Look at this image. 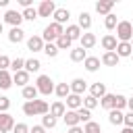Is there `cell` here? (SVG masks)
I'll list each match as a JSON object with an SVG mask.
<instances>
[{"mask_svg": "<svg viewBox=\"0 0 133 133\" xmlns=\"http://www.w3.org/2000/svg\"><path fill=\"white\" fill-rule=\"evenodd\" d=\"M62 118H64V125H66V127H77V125H79V116H77L75 110H66Z\"/></svg>", "mask_w": 133, "mask_h": 133, "instance_id": "21", "label": "cell"}, {"mask_svg": "<svg viewBox=\"0 0 133 133\" xmlns=\"http://www.w3.org/2000/svg\"><path fill=\"white\" fill-rule=\"evenodd\" d=\"M35 89H37V94L50 96V94L54 91V81H52L48 75H39L37 81H35Z\"/></svg>", "mask_w": 133, "mask_h": 133, "instance_id": "4", "label": "cell"}, {"mask_svg": "<svg viewBox=\"0 0 133 133\" xmlns=\"http://www.w3.org/2000/svg\"><path fill=\"white\" fill-rule=\"evenodd\" d=\"M85 58H87V50H83L81 46L71 50V60H73V62H83Z\"/></svg>", "mask_w": 133, "mask_h": 133, "instance_id": "19", "label": "cell"}, {"mask_svg": "<svg viewBox=\"0 0 133 133\" xmlns=\"http://www.w3.org/2000/svg\"><path fill=\"white\" fill-rule=\"evenodd\" d=\"M104 25H106V29H116V25H118V21H116V15H106V19H104Z\"/></svg>", "mask_w": 133, "mask_h": 133, "instance_id": "38", "label": "cell"}, {"mask_svg": "<svg viewBox=\"0 0 133 133\" xmlns=\"http://www.w3.org/2000/svg\"><path fill=\"white\" fill-rule=\"evenodd\" d=\"M71 44H73V42H71V39L64 35V33H62V35L56 39V48H58V50H66V48H71Z\"/></svg>", "mask_w": 133, "mask_h": 133, "instance_id": "35", "label": "cell"}, {"mask_svg": "<svg viewBox=\"0 0 133 133\" xmlns=\"http://www.w3.org/2000/svg\"><path fill=\"white\" fill-rule=\"evenodd\" d=\"M23 98H25L27 102L37 100V89H35V85H25V87H23Z\"/></svg>", "mask_w": 133, "mask_h": 133, "instance_id": "29", "label": "cell"}, {"mask_svg": "<svg viewBox=\"0 0 133 133\" xmlns=\"http://www.w3.org/2000/svg\"><path fill=\"white\" fill-rule=\"evenodd\" d=\"M83 66H85L89 73H96V71L100 69V58H98V56H87V58L83 60Z\"/></svg>", "mask_w": 133, "mask_h": 133, "instance_id": "18", "label": "cell"}, {"mask_svg": "<svg viewBox=\"0 0 133 133\" xmlns=\"http://www.w3.org/2000/svg\"><path fill=\"white\" fill-rule=\"evenodd\" d=\"M2 29H4V25H2V23H0V33H2Z\"/></svg>", "mask_w": 133, "mask_h": 133, "instance_id": "52", "label": "cell"}, {"mask_svg": "<svg viewBox=\"0 0 133 133\" xmlns=\"http://www.w3.org/2000/svg\"><path fill=\"white\" fill-rule=\"evenodd\" d=\"M12 133H29V127H27L25 123H17V125L12 127Z\"/></svg>", "mask_w": 133, "mask_h": 133, "instance_id": "44", "label": "cell"}, {"mask_svg": "<svg viewBox=\"0 0 133 133\" xmlns=\"http://www.w3.org/2000/svg\"><path fill=\"white\" fill-rule=\"evenodd\" d=\"M79 39H81V48H83V50H89V48H94V46H96V42H98L94 33H83Z\"/></svg>", "mask_w": 133, "mask_h": 133, "instance_id": "17", "label": "cell"}, {"mask_svg": "<svg viewBox=\"0 0 133 133\" xmlns=\"http://www.w3.org/2000/svg\"><path fill=\"white\" fill-rule=\"evenodd\" d=\"M116 44H118L116 37L110 35V33H106V35L102 37V48H104L106 52H114V50H116Z\"/></svg>", "mask_w": 133, "mask_h": 133, "instance_id": "11", "label": "cell"}, {"mask_svg": "<svg viewBox=\"0 0 133 133\" xmlns=\"http://www.w3.org/2000/svg\"><path fill=\"white\" fill-rule=\"evenodd\" d=\"M83 133H102V127H100L96 121H89V123H85Z\"/></svg>", "mask_w": 133, "mask_h": 133, "instance_id": "34", "label": "cell"}, {"mask_svg": "<svg viewBox=\"0 0 133 133\" xmlns=\"http://www.w3.org/2000/svg\"><path fill=\"white\" fill-rule=\"evenodd\" d=\"M64 100H66V104H64V106H66L69 110H79V108H81V104H83V98H81V96H75V94H69Z\"/></svg>", "mask_w": 133, "mask_h": 133, "instance_id": "9", "label": "cell"}, {"mask_svg": "<svg viewBox=\"0 0 133 133\" xmlns=\"http://www.w3.org/2000/svg\"><path fill=\"white\" fill-rule=\"evenodd\" d=\"M4 23L12 25V27H19V25L23 23V15L17 12V10H6V15H4Z\"/></svg>", "mask_w": 133, "mask_h": 133, "instance_id": "5", "label": "cell"}, {"mask_svg": "<svg viewBox=\"0 0 133 133\" xmlns=\"http://www.w3.org/2000/svg\"><path fill=\"white\" fill-rule=\"evenodd\" d=\"M10 69L17 73V71H23L25 69V60L23 58H15V60H10Z\"/></svg>", "mask_w": 133, "mask_h": 133, "instance_id": "41", "label": "cell"}, {"mask_svg": "<svg viewBox=\"0 0 133 133\" xmlns=\"http://www.w3.org/2000/svg\"><path fill=\"white\" fill-rule=\"evenodd\" d=\"M62 33H64V27H62V25H58V23H50V25L44 29L42 39H44V42H48V44H52V42H56Z\"/></svg>", "mask_w": 133, "mask_h": 133, "instance_id": "2", "label": "cell"}, {"mask_svg": "<svg viewBox=\"0 0 133 133\" xmlns=\"http://www.w3.org/2000/svg\"><path fill=\"white\" fill-rule=\"evenodd\" d=\"M12 127H15V118L8 112H0V129H4L8 133V131H12Z\"/></svg>", "mask_w": 133, "mask_h": 133, "instance_id": "10", "label": "cell"}, {"mask_svg": "<svg viewBox=\"0 0 133 133\" xmlns=\"http://www.w3.org/2000/svg\"><path fill=\"white\" fill-rule=\"evenodd\" d=\"M64 112H66V106H64L62 102H54V104L50 106V112H48V114H52V116L56 118V116H64Z\"/></svg>", "mask_w": 133, "mask_h": 133, "instance_id": "24", "label": "cell"}, {"mask_svg": "<svg viewBox=\"0 0 133 133\" xmlns=\"http://www.w3.org/2000/svg\"><path fill=\"white\" fill-rule=\"evenodd\" d=\"M100 106L106 108V110H112V108H114V94H106V96L100 100Z\"/></svg>", "mask_w": 133, "mask_h": 133, "instance_id": "31", "label": "cell"}, {"mask_svg": "<svg viewBox=\"0 0 133 133\" xmlns=\"http://www.w3.org/2000/svg\"><path fill=\"white\" fill-rule=\"evenodd\" d=\"M77 27H79L81 31H83V29L87 31V29L91 27V17H89V12H85V10H83V12L79 15V23H77Z\"/></svg>", "mask_w": 133, "mask_h": 133, "instance_id": "22", "label": "cell"}, {"mask_svg": "<svg viewBox=\"0 0 133 133\" xmlns=\"http://www.w3.org/2000/svg\"><path fill=\"white\" fill-rule=\"evenodd\" d=\"M121 133H133V129H129V127H125V129H123Z\"/></svg>", "mask_w": 133, "mask_h": 133, "instance_id": "51", "label": "cell"}, {"mask_svg": "<svg viewBox=\"0 0 133 133\" xmlns=\"http://www.w3.org/2000/svg\"><path fill=\"white\" fill-rule=\"evenodd\" d=\"M12 83H17V85H21V87H25L27 83H29V73L23 69V71H17V73H12Z\"/></svg>", "mask_w": 133, "mask_h": 133, "instance_id": "13", "label": "cell"}, {"mask_svg": "<svg viewBox=\"0 0 133 133\" xmlns=\"http://www.w3.org/2000/svg\"><path fill=\"white\" fill-rule=\"evenodd\" d=\"M54 10H56L54 2L52 0H44L39 4V8H37V17H50V15H54Z\"/></svg>", "mask_w": 133, "mask_h": 133, "instance_id": "7", "label": "cell"}, {"mask_svg": "<svg viewBox=\"0 0 133 133\" xmlns=\"http://www.w3.org/2000/svg\"><path fill=\"white\" fill-rule=\"evenodd\" d=\"M54 94H56L58 98H62V100H64V98L71 94V85H69V83H58V85L54 87Z\"/></svg>", "mask_w": 133, "mask_h": 133, "instance_id": "28", "label": "cell"}, {"mask_svg": "<svg viewBox=\"0 0 133 133\" xmlns=\"http://www.w3.org/2000/svg\"><path fill=\"white\" fill-rule=\"evenodd\" d=\"M116 37H118V42H131V37H133V25H131V21H118V25H116Z\"/></svg>", "mask_w": 133, "mask_h": 133, "instance_id": "3", "label": "cell"}, {"mask_svg": "<svg viewBox=\"0 0 133 133\" xmlns=\"http://www.w3.org/2000/svg\"><path fill=\"white\" fill-rule=\"evenodd\" d=\"M129 44H131V48H133V37H131V42H129Z\"/></svg>", "mask_w": 133, "mask_h": 133, "instance_id": "53", "label": "cell"}, {"mask_svg": "<svg viewBox=\"0 0 133 133\" xmlns=\"http://www.w3.org/2000/svg\"><path fill=\"white\" fill-rule=\"evenodd\" d=\"M127 108L133 112V98H131V100H127Z\"/></svg>", "mask_w": 133, "mask_h": 133, "instance_id": "49", "label": "cell"}, {"mask_svg": "<svg viewBox=\"0 0 133 133\" xmlns=\"http://www.w3.org/2000/svg\"><path fill=\"white\" fill-rule=\"evenodd\" d=\"M10 108V100L6 96H0V112H6Z\"/></svg>", "mask_w": 133, "mask_h": 133, "instance_id": "42", "label": "cell"}, {"mask_svg": "<svg viewBox=\"0 0 133 133\" xmlns=\"http://www.w3.org/2000/svg\"><path fill=\"white\" fill-rule=\"evenodd\" d=\"M21 15H23V19H27V21H33V19H37V8L29 6V8H25Z\"/></svg>", "mask_w": 133, "mask_h": 133, "instance_id": "39", "label": "cell"}, {"mask_svg": "<svg viewBox=\"0 0 133 133\" xmlns=\"http://www.w3.org/2000/svg\"><path fill=\"white\" fill-rule=\"evenodd\" d=\"M27 50H31V52H42V50H44V39H42L39 35H31V37L27 39Z\"/></svg>", "mask_w": 133, "mask_h": 133, "instance_id": "8", "label": "cell"}, {"mask_svg": "<svg viewBox=\"0 0 133 133\" xmlns=\"http://www.w3.org/2000/svg\"><path fill=\"white\" fill-rule=\"evenodd\" d=\"M89 96H94L96 100H102V98L106 96V85H104V83H100V81H98V83H94V85L89 87Z\"/></svg>", "mask_w": 133, "mask_h": 133, "instance_id": "14", "label": "cell"}, {"mask_svg": "<svg viewBox=\"0 0 133 133\" xmlns=\"http://www.w3.org/2000/svg\"><path fill=\"white\" fill-rule=\"evenodd\" d=\"M42 52H46V56L54 58V56L58 54V48H56V44H44V50H42Z\"/></svg>", "mask_w": 133, "mask_h": 133, "instance_id": "40", "label": "cell"}, {"mask_svg": "<svg viewBox=\"0 0 133 133\" xmlns=\"http://www.w3.org/2000/svg\"><path fill=\"white\" fill-rule=\"evenodd\" d=\"M77 112V116H79V123H89L91 121V110H87V108H79V110H75Z\"/></svg>", "mask_w": 133, "mask_h": 133, "instance_id": "32", "label": "cell"}, {"mask_svg": "<svg viewBox=\"0 0 133 133\" xmlns=\"http://www.w3.org/2000/svg\"><path fill=\"white\" fill-rule=\"evenodd\" d=\"M123 118H125V114H123L121 110H110V112H108V121H110L112 125H123Z\"/></svg>", "mask_w": 133, "mask_h": 133, "instance_id": "30", "label": "cell"}, {"mask_svg": "<svg viewBox=\"0 0 133 133\" xmlns=\"http://www.w3.org/2000/svg\"><path fill=\"white\" fill-rule=\"evenodd\" d=\"M100 62L106 64V66H116L118 64V56H116V52H104V56H102Z\"/></svg>", "mask_w": 133, "mask_h": 133, "instance_id": "20", "label": "cell"}, {"mask_svg": "<svg viewBox=\"0 0 133 133\" xmlns=\"http://www.w3.org/2000/svg\"><path fill=\"white\" fill-rule=\"evenodd\" d=\"M114 52H116V56H118V58H123V56H131V54H133V48H131V44H129V42H118Z\"/></svg>", "mask_w": 133, "mask_h": 133, "instance_id": "12", "label": "cell"}, {"mask_svg": "<svg viewBox=\"0 0 133 133\" xmlns=\"http://www.w3.org/2000/svg\"><path fill=\"white\" fill-rule=\"evenodd\" d=\"M23 39H25V31H23L21 27H12V29L8 31V42L19 44V42H23Z\"/></svg>", "mask_w": 133, "mask_h": 133, "instance_id": "16", "label": "cell"}, {"mask_svg": "<svg viewBox=\"0 0 133 133\" xmlns=\"http://www.w3.org/2000/svg\"><path fill=\"white\" fill-rule=\"evenodd\" d=\"M52 17H54V23H58V25H62V23H66V21H69V17H71V12H69V8H56Z\"/></svg>", "mask_w": 133, "mask_h": 133, "instance_id": "15", "label": "cell"}, {"mask_svg": "<svg viewBox=\"0 0 133 133\" xmlns=\"http://www.w3.org/2000/svg\"><path fill=\"white\" fill-rule=\"evenodd\" d=\"M69 85H71V94H75V96H83V91L87 89V81L85 79H79V77L73 79Z\"/></svg>", "mask_w": 133, "mask_h": 133, "instance_id": "6", "label": "cell"}, {"mask_svg": "<svg viewBox=\"0 0 133 133\" xmlns=\"http://www.w3.org/2000/svg\"><path fill=\"white\" fill-rule=\"evenodd\" d=\"M125 106H127V98L121 94H114V108L112 110H123Z\"/></svg>", "mask_w": 133, "mask_h": 133, "instance_id": "36", "label": "cell"}, {"mask_svg": "<svg viewBox=\"0 0 133 133\" xmlns=\"http://www.w3.org/2000/svg\"><path fill=\"white\" fill-rule=\"evenodd\" d=\"M0 50H2V48H0ZM0 54H2V52H0Z\"/></svg>", "mask_w": 133, "mask_h": 133, "instance_id": "56", "label": "cell"}, {"mask_svg": "<svg viewBox=\"0 0 133 133\" xmlns=\"http://www.w3.org/2000/svg\"><path fill=\"white\" fill-rule=\"evenodd\" d=\"M131 25H133V21H131Z\"/></svg>", "mask_w": 133, "mask_h": 133, "instance_id": "55", "label": "cell"}, {"mask_svg": "<svg viewBox=\"0 0 133 133\" xmlns=\"http://www.w3.org/2000/svg\"><path fill=\"white\" fill-rule=\"evenodd\" d=\"M98 104H100V102H98V100H96L94 96H85V98H83V104H81V106H83V108H87V110H94V108H96Z\"/></svg>", "mask_w": 133, "mask_h": 133, "instance_id": "37", "label": "cell"}, {"mask_svg": "<svg viewBox=\"0 0 133 133\" xmlns=\"http://www.w3.org/2000/svg\"><path fill=\"white\" fill-rule=\"evenodd\" d=\"M64 35H66V37H69V39L73 42V39H79V37L83 35V31H81V29H79L77 25H69V27L64 29Z\"/></svg>", "mask_w": 133, "mask_h": 133, "instance_id": "23", "label": "cell"}, {"mask_svg": "<svg viewBox=\"0 0 133 133\" xmlns=\"http://www.w3.org/2000/svg\"><path fill=\"white\" fill-rule=\"evenodd\" d=\"M19 4H21L23 8H29V6H31V0H19Z\"/></svg>", "mask_w": 133, "mask_h": 133, "instance_id": "48", "label": "cell"}, {"mask_svg": "<svg viewBox=\"0 0 133 133\" xmlns=\"http://www.w3.org/2000/svg\"><path fill=\"white\" fill-rule=\"evenodd\" d=\"M29 133H46V129H44L42 125H33V127L29 129Z\"/></svg>", "mask_w": 133, "mask_h": 133, "instance_id": "46", "label": "cell"}, {"mask_svg": "<svg viewBox=\"0 0 133 133\" xmlns=\"http://www.w3.org/2000/svg\"><path fill=\"white\" fill-rule=\"evenodd\" d=\"M12 85V75L8 71H0V89H8Z\"/></svg>", "mask_w": 133, "mask_h": 133, "instance_id": "26", "label": "cell"}, {"mask_svg": "<svg viewBox=\"0 0 133 133\" xmlns=\"http://www.w3.org/2000/svg\"><path fill=\"white\" fill-rule=\"evenodd\" d=\"M112 6H114L112 0H104V2H98V4H96V10H98L100 15H110Z\"/></svg>", "mask_w": 133, "mask_h": 133, "instance_id": "25", "label": "cell"}, {"mask_svg": "<svg viewBox=\"0 0 133 133\" xmlns=\"http://www.w3.org/2000/svg\"><path fill=\"white\" fill-rule=\"evenodd\" d=\"M0 6H2V8H6V6H8V0H0Z\"/></svg>", "mask_w": 133, "mask_h": 133, "instance_id": "50", "label": "cell"}, {"mask_svg": "<svg viewBox=\"0 0 133 133\" xmlns=\"http://www.w3.org/2000/svg\"><path fill=\"white\" fill-rule=\"evenodd\" d=\"M131 56H133V54H131Z\"/></svg>", "mask_w": 133, "mask_h": 133, "instance_id": "57", "label": "cell"}, {"mask_svg": "<svg viewBox=\"0 0 133 133\" xmlns=\"http://www.w3.org/2000/svg\"><path fill=\"white\" fill-rule=\"evenodd\" d=\"M66 133H83V129L77 125V127H69V131H66Z\"/></svg>", "mask_w": 133, "mask_h": 133, "instance_id": "47", "label": "cell"}, {"mask_svg": "<svg viewBox=\"0 0 133 133\" xmlns=\"http://www.w3.org/2000/svg\"><path fill=\"white\" fill-rule=\"evenodd\" d=\"M0 133H6V131H4V129H0Z\"/></svg>", "mask_w": 133, "mask_h": 133, "instance_id": "54", "label": "cell"}, {"mask_svg": "<svg viewBox=\"0 0 133 133\" xmlns=\"http://www.w3.org/2000/svg\"><path fill=\"white\" fill-rule=\"evenodd\" d=\"M123 125H125V127H129V129H133V112H131V110L125 114V118H123Z\"/></svg>", "mask_w": 133, "mask_h": 133, "instance_id": "45", "label": "cell"}, {"mask_svg": "<svg viewBox=\"0 0 133 133\" xmlns=\"http://www.w3.org/2000/svg\"><path fill=\"white\" fill-rule=\"evenodd\" d=\"M42 127H44V129H54V127H56V118H54L52 114H44V116H42Z\"/></svg>", "mask_w": 133, "mask_h": 133, "instance_id": "33", "label": "cell"}, {"mask_svg": "<svg viewBox=\"0 0 133 133\" xmlns=\"http://www.w3.org/2000/svg\"><path fill=\"white\" fill-rule=\"evenodd\" d=\"M8 66H10V58L0 54V71H8Z\"/></svg>", "mask_w": 133, "mask_h": 133, "instance_id": "43", "label": "cell"}, {"mask_svg": "<svg viewBox=\"0 0 133 133\" xmlns=\"http://www.w3.org/2000/svg\"><path fill=\"white\" fill-rule=\"evenodd\" d=\"M23 112H25V116H44L50 112V106L44 100H31V102L23 104Z\"/></svg>", "mask_w": 133, "mask_h": 133, "instance_id": "1", "label": "cell"}, {"mask_svg": "<svg viewBox=\"0 0 133 133\" xmlns=\"http://www.w3.org/2000/svg\"><path fill=\"white\" fill-rule=\"evenodd\" d=\"M42 69V62L37 60V58H29V60H25V71L27 73H37Z\"/></svg>", "mask_w": 133, "mask_h": 133, "instance_id": "27", "label": "cell"}]
</instances>
